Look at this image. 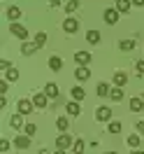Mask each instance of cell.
Here are the masks:
<instances>
[{"mask_svg":"<svg viewBox=\"0 0 144 154\" xmlns=\"http://www.w3.org/2000/svg\"><path fill=\"white\" fill-rule=\"evenodd\" d=\"M40 154H49V152H47V149H42V152H40Z\"/></svg>","mask_w":144,"mask_h":154,"instance_id":"obj_41","label":"cell"},{"mask_svg":"<svg viewBox=\"0 0 144 154\" xmlns=\"http://www.w3.org/2000/svg\"><path fill=\"white\" fill-rule=\"evenodd\" d=\"M135 128H137V131L144 135V122H137V124H135Z\"/></svg>","mask_w":144,"mask_h":154,"instance_id":"obj_37","label":"cell"},{"mask_svg":"<svg viewBox=\"0 0 144 154\" xmlns=\"http://www.w3.org/2000/svg\"><path fill=\"white\" fill-rule=\"evenodd\" d=\"M135 45H137L135 40H121V42H119L121 51H133V49H135Z\"/></svg>","mask_w":144,"mask_h":154,"instance_id":"obj_24","label":"cell"},{"mask_svg":"<svg viewBox=\"0 0 144 154\" xmlns=\"http://www.w3.org/2000/svg\"><path fill=\"white\" fill-rule=\"evenodd\" d=\"M130 154H144V152H142V149H133Z\"/></svg>","mask_w":144,"mask_h":154,"instance_id":"obj_40","label":"cell"},{"mask_svg":"<svg viewBox=\"0 0 144 154\" xmlns=\"http://www.w3.org/2000/svg\"><path fill=\"white\" fill-rule=\"evenodd\" d=\"M65 110H67V115H75V117H79V115H81V107H79V103H77V100H70V103L65 105Z\"/></svg>","mask_w":144,"mask_h":154,"instance_id":"obj_15","label":"cell"},{"mask_svg":"<svg viewBox=\"0 0 144 154\" xmlns=\"http://www.w3.org/2000/svg\"><path fill=\"white\" fill-rule=\"evenodd\" d=\"M49 68H51L54 72H58V70L63 68V58H58V56H51V58H49Z\"/></svg>","mask_w":144,"mask_h":154,"instance_id":"obj_22","label":"cell"},{"mask_svg":"<svg viewBox=\"0 0 144 154\" xmlns=\"http://www.w3.org/2000/svg\"><path fill=\"white\" fill-rule=\"evenodd\" d=\"M49 5H51V7H58L60 2H58V0H49Z\"/></svg>","mask_w":144,"mask_h":154,"instance_id":"obj_39","label":"cell"},{"mask_svg":"<svg viewBox=\"0 0 144 154\" xmlns=\"http://www.w3.org/2000/svg\"><path fill=\"white\" fill-rule=\"evenodd\" d=\"M21 14H23V12H21L16 5L7 7V19H10V21H19V19H21Z\"/></svg>","mask_w":144,"mask_h":154,"instance_id":"obj_14","label":"cell"},{"mask_svg":"<svg viewBox=\"0 0 144 154\" xmlns=\"http://www.w3.org/2000/svg\"><path fill=\"white\" fill-rule=\"evenodd\" d=\"M23 133H26V135H30V138H33V135L37 133V126H35V124H26V126H23Z\"/></svg>","mask_w":144,"mask_h":154,"instance_id":"obj_31","label":"cell"},{"mask_svg":"<svg viewBox=\"0 0 144 154\" xmlns=\"http://www.w3.org/2000/svg\"><path fill=\"white\" fill-rule=\"evenodd\" d=\"M10 33L14 35V38H19L21 42L28 40V30H26V26H21V23H16V21H12V23H10Z\"/></svg>","mask_w":144,"mask_h":154,"instance_id":"obj_1","label":"cell"},{"mask_svg":"<svg viewBox=\"0 0 144 154\" xmlns=\"http://www.w3.org/2000/svg\"><path fill=\"white\" fill-rule=\"evenodd\" d=\"M0 68H2V70H10V68H12V63L7 61V58H2V61H0Z\"/></svg>","mask_w":144,"mask_h":154,"instance_id":"obj_35","label":"cell"},{"mask_svg":"<svg viewBox=\"0 0 144 154\" xmlns=\"http://www.w3.org/2000/svg\"><path fill=\"white\" fill-rule=\"evenodd\" d=\"M109 91H112V89H109V84H105V82H100V84H98V89H96V94L100 98H109Z\"/></svg>","mask_w":144,"mask_h":154,"instance_id":"obj_17","label":"cell"},{"mask_svg":"<svg viewBox=\"0 0 144 154\" xmlns=\"http://www.w3.org/2000/svg\"><path fill=\"white\" fill-rule=\"evenodd\" d=\"M107 131H109V133H121V122H109Z\"/></svg>","mask_w":144,"mask_h":154,"instance_id":"obj_30","label":"cell"},{"mask_svg":"<svg viewBox=\"0 0 144 154\" xmlns=\"http://www.w3.org/2000/svg\"><path fill=\"white\" fill-rule=\"evenodd\" d=\"M33 103H35V107H40V110H44L47 107V103H49V96L42 91V94H35L33 96Z\"/></svg>","mask_w":144,"mask_h":154,"instance_id":"obj_9","label":"cell"},{"mask_svg":"<svg viewBox=\"0 0 144 154\" xmlns=\"http://www.w3.org/2000/svg\"><path fill=\"white\" fill-rule=\"evenodd\" d=\"M119 14H121V12L116 10V7H109V10H105L102 19H105V23H107V26H114L116 21H119Z\"/></svg>","mask_w":144,"mask_h":154,"instance_id":"obj_2","label":"cell"},{"mask_svg":"<svg viewBox=\"0 0 144 154\" xmlns=\"http://www.w3.org/2000/svg\"><path fill=\"white\" fill-rule=\"evenodd\" d=\"M135 68H137L140 75H144V61H137V66H135Z\"/></svg>","mask_w":144,"mask_h":154,"instance_id":"obj_36","label":"cell"},{"mask_svg":"<svg viewBox=\"0 0 144 154\" xmlns=\"http://www.w3.org/2000/svg\"><path fill=\"white\" fill-rule=\"evenodd\" d=\"M102 154H116V152H102Z\"/></svg>","mask_w":144,"mask_h":154,"instance_id":"obj_43","label":"cell"},{"mask_svg":"<svg viewBox=\"0 0 144 154\" xmlns=\"http://www.w3.org/2000/svg\"><path fill=\"white\" fill-rule=\"evenodd\" d=\"M44 94H47L51 100H58V96H60V91H58V87L54 84V82H49L47 87H44Z\"/></svg>","mask_w":144,"mask_h":154,"instance_id":"obj_10","label":"cell"},{"mask_svg":"<svg viewBox=\"0 0 144 154\" xmlns=\"http://www.w3.org/2000/svg\"><path fill=\"white\" fill-rule=\"evenodd\" d=\"M130 5H133V0H116V10L125 14V12H130Z\"/></svg>","mask_w":144,"mask_h":154,"instance_id":"obj_20","label":"cell"},{"mask_svg":"<svg viewBox=\"0 0 144 154\" xmlns=\"http://www.w3.org/2000/svg\"><path fill=\"white\" fill-rule=\"evenodd\" d=\"M109 98H112L114 103H121V100H123V91H121V87L112 89V91H109Z\"/></svg>","mask_w":144,"mask_h":154,"instance_id":"obj_23","label":"cell"},{"mask_svg":"<svg viewBox=\"0 0 144 154\" xmlns=\"http://www.w3.org/2000/svg\"><path fill=\"white\" fill-rule=\"evenodd\" d=\"M79 7H81V2H79V0H67V5H65L67 14H72V12H77Z\"/></svg>","mask_w":144,"mask_h":154,"instance_id":"obj_27","label":"cell"},{"mask_svg":"<svg viewBox=\"0 0 144 154\" xmlns=\"http://www.w3.org/2000/svg\"><path fill=\"white\" fill-rule=\"evenodd\" d=\"M125 143H128V147H133V149H137V147H140V135L130 133V135H128V140H125Z\"/></svg>","mask_w":144,"mask_h":154,"instance_id":"obj_29","label":"cell"},{"mask_svg":"<svg viewBox=\"0 0 144 154\" xmlns=\"http://www.w3.org/2000/svg\"><path fill=\"white\" fill-rule=\"evenodd\" d=\"M75 77H77L79 82H86L88 77H91V70H88L86 66H79L77 70H75Z\"/></svg>","mask_w":144,"mask_h":154,"instance_id":"obj_13","label":"cell"},{"mask_svg":"<svg viewBox=\"0 0 144 154\" xmlns=\"http://www.w3.org/2000/svg\"><path fill=\"white\" fill-rule=\"evenodd\" d=\"M54 154H63V149H58V152H54Z\"/></svg>","mask_w":144,"mask_h":154,"instance_id":"obj_42","label":"cell"},{"mask_svg":"<svg viewBox=\"0 0 144 154\" xmlns=\"http://www.w3.org/2000/svg\"><path fill=\"white\" fill-rule=\"evenodd\" d=\"M133 5H137V7H144V0H133Z\"/></svg>","mask_w":144,"mask_h":154,"instance_id":"obj_38","label":"cell"},{"mask_svg":"<svg viewBox=\"0 0 144 154\" xmlns=\"http://www.w3.org/2000/svg\"><path fill=\"white\" fill-rule=\"evenodd\" d=\"M33 42L37 45V49H42V47H44V45H47V33H37V35H35V40H33Z\"/></svg>","mask_w":144,"mask_h":154,"instance_id":"obj_28","label":"cell"},{"mask_svg":"<svg viewBox=\"0 0 144 154\" xmlns=\"http://www.w3.org/2000/svg\"><path fill=\"white\" fill-rule=\"evenodd\" d=\"M142 100H144V94H142Z\"/></svg>","mask_w":144,"mask_h":154,"instance_id":"obj_44","label":"cell"},{"mask_svg":"<svg viewBox=\"0 0 144 154\" xmlns=\"http://www.w3.org/2000/svg\"><path fill=\"white\" fill-rule=\"evenodd\" d=\"M86 42L88 45H98V42H100V30H88L86 33Z\"/></svg>","mask_w":144,"mask_h":154,"instance_id":"obj_21","label":"cell"},{"mask_svg":"<svg viewBox=\"0 0 144 154\" xmlns=\"http://www.w3.org/2000/svg\"><path fill=\"white\" fill-rule=\"evenodd\" d=\"M35 51H37V45H35V42H28V40L21 42V54H23V56H30V54H35Z\"/></svg>","mask_w":144,"mask_h":154,"instance_id":"obj_11","label":"cell"},{"mask_svg":"<svg viewBox=\"0 0 144 154\" xmlns=\"http://www.w3.org/2000/svg\"><path fill=\"white\" fill-rule=\"evenodd\" d=\"M96 119H98V122H112V110H109L107 105L98 107V110H96Z\"/></svg>","mask_w":144,"mask_h":154,"instance_id":"obj_7","label":"cell"},{"mask_svg":"<svg viewBox=\"0 0 144 154\" xmlns=\"http://www.w3.org/2000/svg\"><path fill=\"white\" fill-rule=\"evenodd\" d=\"M10 124H12V128H23V115H21V112H16V115H12Z\"/></svg>","mask_w":144,"mask_h":154,"instance_id":"obj_19","label":"cell"},{"mask_svg":"<svg viewBox=\"0 0 144 154\" xmlns=\"http://www.w3.org/2000/svg\"><path fill=\"white\" fill-rule=\"evenodd\" d=\"M63 30H65L67 35H72V33H77V30H79V21L75 19V17H67V19L63 21Z\"/></svg>","mask_w":144,"mask_h":154,"instance_id":"obj_4","label":"cell"},{"mask_svg":"<svg viewBox=\"0 0 144 154\" xmlns=\"http://www.w3.org/2000/svg\"><path fill=\"white\" fill-rule=\"evenodd\" d=\"M130 110H133V112H142V110H144L142 96H140V98H130Z\"/></svg>","mask_w":144,"mask_h":154,"instance_id":"obj_18","label":"cell"},{"mask_svg":"<svg viewBox=\"0 0 144 154\" xmlns=\"http://www.w3.org/2000/svg\"><path fill=\"white\" fill-rule=\"evenodd\" d=\"M5 79H7V82H16V79H19V70H16V68L5 70Z\"/></svg>","mask_w":144,"mask_h":154,"instance_id":"obj_25","label":"cell"},{"mask_svg":"<svg viewBox=\"0 0 144 154\" xmlns=\"http://www.w3.org/2000/svg\"><path fill=\"white\" fill-rule=\"evenodd\" d=\"M14 147H16V149H28L30 147V135L19 133L16 138H14Z\"/></svg>","mask_w":144,"mask_h":154,"instance_id":"obj_6","label":"cell"},{"mask_svg":"<svg viewBox=\"0 0 144 154\" xmlns=\"http://www.w3.org/2000/svg\"><path fill=\"white\" fill-rule=\"evenodd\" d=\"M112 79H114V84H116V87H125V84H128V75H125L123 70H116Z\"/></svg>","mask_w":144,"mask_h":154,"instance_id":"obj_12","label":"cell"},{"mask_svg":"<svg viewBox=\"0 0 144 154\" xmlns=\"http://www.w3.org/2000/svg\"><path fill=\"white\" fill-rule=\"evenodd\" d=\"M72 147H75V154H84V147H86V145H84V140L79 138V140H75V145H72Z\"/></svg>","mask_w":144,"mask_h":154,"instance_id":"obj_32","label":"cell"},{"mask_svg":"<svg viewBox=\"0 0 144 154\" xmlns=\"http://www.w3.org/2000/svg\"><path fill=\"white\" fill-rule=\"evenodd\" d=\"M70 145H75V140H72V135H70V133H60L56 138V147H58V149H67Z\"/></svg>","mask_w":144,"mask_h":154,"instance_id":"obj_5","label":"cell"},{"mask_svg":"<svg viewBox=\"0 0 144 154\" xmlns=\"http://www.w3.org/2000/svg\"><path fill=\"white\" fill-rule=\"evenodd\" d=\"M70 96H72V100H77V103H81V100L86 98V94H84V89H81V87H72V91H70Z\"/></svg>","mask_w":144,"mask_h":154,"instance_id":"obj_16","label":"cell"},{"mask_svg":"<svg viewBox=\"0 0 144 154\" xmlns=\"http://www.w3.org/2000/svg\"><path fill=\"white\" fill-rule=\"evenodd\" d=\"M33 107H35V103H33V100L21 98L19 103H16V112H21V115H30V112H33Z\"/></svg>","mask_w":144,"mask_h":154,"instance_id":"obj_3","label":"cell"},{"mask_svg":"<svg viewBox=\"0 0 144 154\" xmlns=\"http://www.w3.org/2000/svg\"><path fill=\"white\" fill-rule=\"evenodd\" d=\"M7 89H10V84H7V79H2V82H0V94L5 96V94H7Z\"/></svg>","mask_w":144,"mask_h":154,"instance_id":"obj_34","label":"cell"},{"mask_svg":"<svg viewBox=\"0 0 144 154\" xmlns=\"http://www.w3.org/2000/svg\"><path fill=\"white\" fill-rule=\"evenodd\" d=\"M56 126H58V131H60V133H65V131H67V126H70L67 117H58V119H56Z\"/></svg>","mask_w":144,"mask_h":154,"instance_id":"obj_26","label":"cell"},{"mask_svg":"<svg viewBox=\"0 0 144 154\" xmlns=\"http://www.w3.org/2000/svg\"><path fill=\"white\" fill-rule=\"evenodd\" d=\"M7 149H10V140L2 138V140H0V152H7Z\"/></svg>","mask_w":144,"mask_h":154,"instance_id":"obj_33","label":"cell"},{"mask_svg":"<svg viewBox=\"0 0 144 154\" xmlns=\"http://www.w3.org/2000/svg\"><path fill=\"white\" fill-rule=\"evenodd\" d=\"M91 54L88 51H75V61H77V66H88L91 63Z\"/></svg>","mask_w":144,"mask_h":154,"instance_id":"obj_8","label":"cell"}]
</instances>
